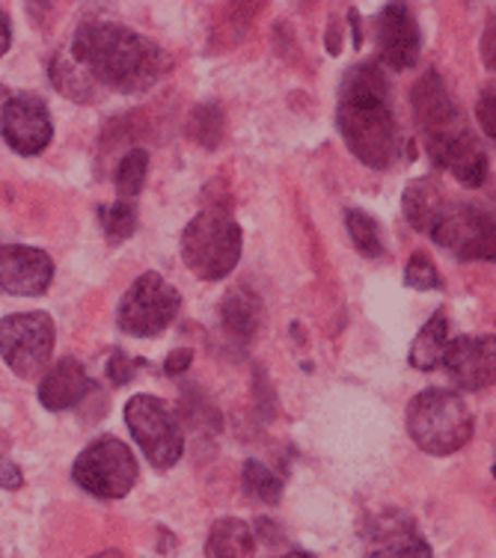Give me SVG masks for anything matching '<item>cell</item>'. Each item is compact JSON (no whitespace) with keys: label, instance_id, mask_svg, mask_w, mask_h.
Wrapping results in <instances>:
<instances>
[{"label":"cell","instance_id":"obj_1","mask_svg":"<svg viewBox=\"0 0 496 558\" xmlns=\"http://www.w3.org/2000/svg\"><path fill=\"white\" fill-rule=\"evenodd\" d=\"M65 54L75 60L96 89H110L122 96L149 93L173 65L161 45L117 22H84L72 36Z\"/></svg>","mask_w":496,"mask_h":558},{"label":"cell","instance_id":"obj_2","mask_svg":"<svg viewBox=\"0 0 496 558\" xmlns=\"http://www.w3.org/2000/svg\"><path fill=\"white\" fill-rule=\"evenodd\" d=\"M336 125L360 163L372 170H392L399 163L404 137L392 110L389 77L378 60L354 63L342 75Z\"/></svg>","mask_w":496,"mask_h":558},{"label":"cell","instance_id":"obj_3","mask_svg":"<svg viewBox=\"0 0 496 558\" xmlns=\"http://www.w3.org/2000/svg\"><path fill=\"white\" fill-rule=\"evenodd\" d=\"M404 416H408L404 422H408L410 440L434 458L455 454L473 440V410L467 408L464 398L452 389H422L420 396L410 398Z\"/></svg>","mask_w":496,"mask_h":558},{"label":"cell","instance_id":"obj_4","mask_svg":"<svg viewBox=\"0 0 496 558\" xmlns=\"http://www.w3.org/2000/svg\"><path fill=\"white\" fill-rule=\"evenodd\" d=\"M241 250H244V232L223 205H211L199 211L184 226L182 244H179L184 268L205 282L227 279L241 262Z\"/></svg>","mask_w":496,"mask_h":558},{"label":"cell","instance_id":"obj_5","mask_svg":"<svg viewBox=\"0 0 496 558\" xmlns=\"http://www.w3.org/2000/svg\"><path fill=\"white\" fill-rule=\"evenodd\" d=\"M182 312V294L173 282L146 270L134 279L117 306V327L134 339H155L161 336Z\"/></svg>","mask_w":496,"mask_h":558},{"label":"cell","instance_id":"obj_6","mask_svg":"<svg viewBox=\"0 0 496 558\" xmlns=\"http://www.w3.org/2000/svg\"><path fill=\"white\" fill-rule=\"evenodd\" d=\"M141 466L134 451L117 437H98L72 463V482L98 499H122L137 484Z\"/></svg>","mask_w":496,"mask_h":558},{"label":"cell","instance_id":"obj_7","mask_svg":"<svg viewBox=\"0 0 496 558\" xmlns=\"http://www.w3.org/2000/svg\"><path fill=\"white\" fill-rule=\"evenodd\" d=\"M57 327L48 312H15L0 318V356L10 365L12 375H43L55 354Z\"/></svg>","mask_w":496,"mask_h":558},{"label":"cell","instance_id":"obj_8","mask_svg":"<svg viewBox=\"0 0 496 558\" xmlns=\"http://www.w3.org/2000/svg\"><path fill=\"white\" fill-rule=\"evenodd\" d=\"M125 425L134 434V440L146 454V461L158 470V473H170L176 463L182 461L184 440L179 422L164 404L161 398L155 396H134L125 404Z\"/></svg>","mask_w":496,"mask_h":558},{"label":"cell","instance_id":"obj_9","mask_svg":"<svg viewBox=\"0 0 496 558\" xmlns=\"http://www.w3.org/2000/svg\"><path fill=\"white\" fill-rule=\"evenodd\" d=\"M428 235L464 262H494V211L485 205L449 199Z\"/></svg>","mask_w":496,"mask_h":558},{"label":"cell","instance_id":"obj_10","mask_svg":"<svg viewBox=\"0 0 496 558\" xmlns=\"http://www.w3.org/2000/svg\"><path fill=\"white\" fill-rule=\"evenodd\" d=\"M0 134L7 140V146L22 158L43 155L55 140V122H51L48 105L31 93L10 96L0 108Z\"/></svg>","mask_w":496,"mask_h":558},{"label":"cell","instance_id":"obj_11","mask_svg":"<svg viewBox=\"0 0 496 558\" xmlns=\"http://www.w3.org/2000/svg\"><path fill=\"white\" fill-rule=\"evenodd\" d=\"M410 105H413V119H416V129H420L422 146L437 143V140L449 137L458 129L470 125L437 69H428L413 84Z\"/></svg>","mask_w":496,"mask_h":558},{"label":"cell","instance_id":"obj_12","mask_svg":"<svg viewBox=\"0 0 496 558\" xmlns=\"http://www.w3.org/2000/svg\"><path fill=\"white\" fill-rule=\"evenodd\" d=\"M440 365L455 387L464 392L491 389L496 380L494 336H458L446 344Z\"/></svg>","mask_w":496,"mask_h":558},{"label":"cell","instance_id":"obj_13","mask_svg":"<svg viewBox=\"0 0 496 558\" xmlns=\"http://www.w3.org/2000/svg\"><path fill=\"white\" fill-rule=\"evenodd\" d=\"M375 39H378V63L396 72H404L420 63L422 31L416 15L408 3H387L375 19Z\"/></svg>","mask_w":496,"mask_h":558},{"label":"cell","instance_id":"obj_14","mask_svg":"<svg viewBox=\"0 0 496 558\" xmlns=\"http://www.w3.org/2000/svg\"><path fill=\"white\" fill-rule=\"evenodd\" d=\"M55 279V258L45 250L27 244L0 247V294L10 298H39Z\"/></svg>","mask_w":496,"mask_h":558},{"label":"cell","instance_id":"obj_15","mask_svg":"<svg viewBox=\"0 0 496 558\" xmlns=\"http://www.w3.org/2000/svg\"><path fill=\"white\" fill-rule=\"evenodd\" d=\"M363 558H434V553L413 517L404 511H384L372 517Z\"/></svg>","mask_w":496,"mask_h":558},{"label":"cell","instance_id":"obj_16","mask_svg":"<svg viewBox=\"0 0 496 558\" xmlns=\"http://www.w3.org/2000/svg\"><path fill=\"white\" fill-rule=\"evenodd\" d=\"M428 158H432L440 170L455 175L464 187H482L487 179V151L482 140L475 137V131L464 125L449 137L437 140L432 146H425Z\"/></svg>","mask_w":496,"mask_h":558},{"label":"cell","instance_id":"obj_17","mask_svg":"<svg viewBox=\"0 0 496 558\" xmlns=\"http://www.w3.org/2000/svg\"><path fill=\"white\" fill-rule=\"evenodd\" d=\"M89 392H93V377L87 375V368L77 363L75 356H65V360H57L51 368H45L36 398L45 410L63 413V410L77 408Z\"/></svg>","mask_w":496,"mask_h":558},{"label":"cell","instance_id":"obj_18","mask_svg":"<svg viewBox=\"0 0 496 558\" xmlns=\"http://www.w3.org/2000/svg\"><path fill=\"white\" fill-rule=\"evenodd\" d=\"M452 196L443 191V184L432 175H422V179H413V182L404 187L401 194V211L408 217V223L416 229V232H432V226L437 223V217L443 215V208L449 205Z\"/></svg>","mask_w":496,"mask_h":558},{"label":"cell","instance_id":"obj_19","mask_svg":"<svg viewBox=\"0 0 496 558\" xmlns=\"http://www.w3.org/2000/svg\"><path fill=\"white\" fill-rule=\"evenodd\" d=\"M253 549H256V532L238 517L215 520L205 537V558H250Z\"/></svg>","mask_w":496,"mask_h":558},{"label":"cell","instance_id":"obj_20","mask_svg":"<svg viewBox=\"0 0 496 558\" xmlns=\"http://www.w3.org/2000/svg\"><path fill=\"white\" fill-rule=\"evenodd\" d=\"M220 322L232 339L247 344L259 333L262 324V301L247 289H232L220 303Z\"/></svg>","mask_w":496,"mask_h":558},{"label":"cell","instance_id":"obj_21","mask_svg":"<svg viewBox=\"0 0 496 558\" xmlns=\"http://www.w3.org/2000/svg\"><path fill=\"white\" fill-rule=\"evenodd\" d=\"M446 344H449V318H446V312L437 310L410 344L408 363L416 372H434V368H440V356L446 351Z\"/></svg>","mask_w":496,"mask_h":558},{"label":"cell","instance_id":"obj_22","mask_svg":"<svg viewBox=\"0 0 496 558\" xmlns=\"http://www.w3.org/2000/svg\"><path fill=\"white\" fill-rule=\"evenodd\" d=\"M48 75H51V84H55L57 93L65 98H72L77 105H89V101H96L98 98L96 86L89 84V77L77 69L75 60L65 54V51H60V54L51 60Z\"/></svg>","mask_w":496,"mask_h":558},{"label":"cell","instance_id":"obj_23","mask_svg":"<svg viewBox=\"0 0 496 558\" xmlns=\"http://www.w3.org/2000/svg\"><path fill=\"white\" fill-rule=\"evenodd\" d=\"M227 131V113L220 105L208 101V105H196L187 117V137L199 143L203 149H217Z\"/></svg>","mask_w":496,"mask_h":558},{"label":"cell","instance_id":"obj_24","mask_svg":"<svg viewBox=\"0 0 496 558\" xmlns=\"http://www.w3.org/2000/svg\"><path fill=\"white\" fill-rule=\"evenodd\" d=\"M98 223H101V232L108 238L110 247H119L137 232V205L129 203V199L101 205L98 208Z\"/></svg>","mask_w":496,"mask_h":558},{"label":"cell","instance_id":"obj_25","mask_svg":"<svg viewBox=\"0 0 496 558\" xmlns=\"http://www.w3.org/2000/svg\"><path fill=\"white\" fill-rule=\"evenodd\" d=\"M346 229L351 244L360 256L380 258L384 256V235H380L378 220L366 215L363 208H346Z\"/></svg>","mask_w":496,"mask_h":558},{"label":"cell","instance_id":"obj_26","mask_svg":"<svg viewBox=\"0 0 496 558\" xmlns=\"http://www.w3.org/2000/svg\"><path fill=\"white\" fill-rule=\"evenodd\" d=\"M146 175H149V151L146 149L125 151L117 167V175H113L119 199H129L131 203V199L143 191Z\"/></svg>","mask_w":496,"mask_h":558},{"label":"cell","instance_id":"obj_27","mask_svg":"<svg viewBox=\"0 0 496 558\" xmlns=\"http://www.w3.org/2000/svg\"><path fill=\"white\" fill-rule=\"evenodd\" d=\"M241 482H244V490H247L253 499H259V502L268 505V508H274V505L282 499L280 475L274 473L270 466H265L262 461H244Z\"/></svg>","mask_w":496,"mask_h":558},{"label":"cell","instance_id":"obj_28","mask_svg":"<svg viewBox=\"0 0 496 558\" xmlns=\"http://www.w3.org/2000/svg\"><path fill=\"white\" fill-rule=\"evenodd\" d=\"M404 286L413 291H440L443 289V277L437 265L432 262L428 253H413L404 265Z\"/></svg>","mask_w":496,"mask_h":558},{"label":"cell","instance_id":"obj_29","mask_svg":"<svg viewBox=\"0 0 496 558\" xmlns=\"http://www.w3.org/2000/svg\"><path fill=\"white\" fill-rule=\"evenodd\" d=\"M137 365H141V360H131L125 351H113V354L108 356V365H105V375H108L110 387H129L131 380H134V375H137Z\"/></svg>","mask_w":496,"mask_h":558},{"label":"cell","instance_id":"obj_30","mask_svg":"<svg viewBox=\"0 0 496 558\" xmlns=\"http://www.w3.org/2000/svg\"><path fill=\"white\" fill-rule=\"evenodd\" d=\"M496 93L494 84H487L482 93H479V101H475V117L482 122V131H485V137L496 140Z\"/></svg>","mask_w":496,"mask_h":558},{"label":"cell","instance_id":"obj_31","mask_svg":"<svg viewBox=\"0 0 496 558\" xmlns=\"http://www.w3.org/2000/svg\"><path fill=\"white\" fill-rule=\"evenodd\" d=\"M191 363H194V351H191V348H176V351H170V356L164 360V375H184V372L191 368Z\"/></svg>","mask_w":496,"mask_h":558},{"label":"cell","instance_id":"obj_32","mask_svg":"<svg viewBox=\"0 0 496 558\" xmlns=\"http://www.w3.org/2000/svg\"><path fill=\"white\" fill-rule=\"evenodd\" d=\"M0 487L3 490H22L24 473L19 463H12L10 458H0Z\"/></svg>","mask_w":496,"mask_h":558},{"label":"cell","instance_id":"obj_33","mask_svg":"<svg viewBox=\"0 0 496 558\" xmlns=\"http://www.w3.org/2000/svg\"><path fill=\"white\" fill-rule=\"evenodd\" d=\"M494 27H496V19L494 12H491V19H487L485 24V33H482V63H485V69H491L494 72Z\"/></svg>","mask_w":496,"mask_h":558},{"label":"cell","instance_id":"obj_34","mask_svg":"<svg viewBox=\"0 0 496 558\" xmlns=\"http://www.w3.org/2000/svg\"><path fill=\"white\" fill-rule=\"evenodd\" d=\"M12 48V22H10V12L0 10V60L3 54Z\"/></svg>","mask_w":496,"mask_h":558},{"label":"cell","instance_id":"obj_35","mask_svg":"<svg viewBox=\"0 0 496 558\" xmlns=\"http://www.w3.org/2000/svg\"><path fill=\"white\" fill-rule=\"evenodd\" d=\"M327 51L334 57L342 54V27H339V22H330V27H327Z\"/></svg>","mask_w":496,"mask_h":558},{"label":"cell","instance_id":"obj_36","mask_svg":"<svg viewBox=\"0 0 496 558\" xmlns=\"http://www.w3.org/2000/svg\"><path fill=\"white\" fill-rule=\"evenodd\" d=\"M348 22H351V33H354V48H360L363 45V33H360V19H356L354 7L348 10Z\"/></svg>","mask_w":496,"mask_h":558},{"label":"cell","instance_id":"obj_37","mask_svg":"<svg viewBox=\"0 0 496 558\" xmlns=\"http://www.w3.org/2000/svg\"><path fill=\"white\" fill-rule=\"evenodd\" d=\"M280 558H315L313 553H306V549H292V553H286V556Z\"/></svg>","mask_w":496,"mask_h":558},{"label":"cell","instance_id":"obj_38","mask_svg":"<svg viewBox=\"0 0 496 558\" xmlns=\"http://www.w3.org/2000/svg\"><path fill=\"white\" fill-rule=\"evenodd\" d=\"M93 558H125V553H119V549H105V553H98Z\"/></svg>","mask_w":496,"mask_h":558},{"label":"cell","instance_id":"obj_39","mask_svg":"<svg viewBox=\"0 0 496 558\" xmlns=\"http://www.w3.org/2000/svg\"><path fill=\"white\" fill-rule=\"evenodd\" d=\"M7 98H10V93H7V86L0 84V108H3V105H7Z\"/></svg>","mask_w":496,"mask_h":558},{"label":"cell","instance_id":"obj_40","mask_svg":"<svg viewBox=\"0 0 496 558\" xmlns=\"http://www.w3.org/2000/svg\"><path fill=\"white\" fill-rule=\"evenodd\" d=\"M0 558H3V553H0Z\"/></svg>","mask_w":496,"mask_h":558}]
</instances>
